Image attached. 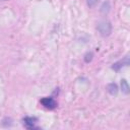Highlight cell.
I'll return each mask as SVG.
<instances>
[{
    "mask_svg": "<svg viewBox=\"0 0 130 130\" xmlns=\"http://www.w3.org/2000/svg\"><path fill=\"white\" fill-rule=\"evenodd\" d=\"M96 29H98L99 34L102 37H109L111 35V32H112V24H111V22L109 20L103 19V20L98 22Z\"/></svg>",
    "mask_w": 130,
    "mask_h": 130,
    "instance_id": "obj_1",
    "label": "cell"
},
{
    "mask_svg": "<svg viewBox=\"0 0 130 130\" xmlns=\"http://www.w3.org/2000/svg\"><path fill=\"white\" fill-rule=\"evenodd\" d=\"M41 104L46 109H49V110H54L57 107V102L51 96H46V98L41 99Z\"/></svg>",
    "mask_w": 130,
    "mask_h": 130,
    "instance_id": "obj_2",
    "label": "cell"
},
{
    "mask_svg": "<svg viewBox=\"0 0 130 130\" xmlns=\"http://www.w3.org/2000/svg\"><path fill=\"white\" fill-rule=\"evenodd\" d=\"M22 122H23L24 127L27 129H37L38 128L36 126V124L38 122V119L36 117H24L22 119Z\"/></svg>",
    "mask_w": 130,
    "mask_h": 130,
    "instance_id": "obj_3",
    "label": "cell"
},
{
    "mask_svg": "<svg viewBox=\"0 0 130 130\" xmlns=\"http://www.w3.org/2000/svg\"><path fill=\"white\" fill-rule=\"evenodd\" d=\"M128 65H129V58H128V56H126L123 60H120L118 62H115L112 65V69L115 70V71H119L123 66H128Z\"/></svg>",
    "mask_w": 130,
    "mask_h": 130,
    "instance_id": "obj_4",
    "label": "cell"
},
{
    "mask_svg": "<svg viewBox=\"0 0 130 130\" xmlns=\"http://www.w3.org/2000/svg\"><path fill=\"white\" fill-rule=\"evenodd\" d=\"M107 90L111 95H116L118 93V85L114 82H111L107 85Z\"/></svg>",
    "mask_w": 130,
    "mask_h": 130,
    "instance_id": "obj_5",
    "label": "cell"
},
{
    "mask_svg": "<svg viewBox=\"0 0 130 130\" xmlns=\"http://www.w3.org/2000/svg\"><path fill=\"white\" fill-rule=\"evenodd\" d=\"M121 90L125 94H128L130 92V86H129L128 81L126 79H122L121 80Z\"/></svg>",
    "mask_w": 130,
    "mask_h": 130,
    "instance_id": "obj_6",
    "label": "cell"
},
{
    "mask_svg": "<svg viewBox=\"0 0 130 130\" xmlns=\"http://www.w3.org/2000/svg\"><path fill=\"white\" fill-rule=\"evenodd\" d=\"M110 9H111V5H110V2L109 1H105L103 4H102V6H101V12L102 13H104V14H107L109 11H110Z\"/></svg>",
    "mask_w": 130,
    "mask_h": 130,
    "instance_id": "obj_7",
    "label": "cell"
},
{
    "mask_svg": "<svg viewBox=\"0 0 130 130\" xmlns=\"http://www.w3.org/2000/svg\"><path fill=\"white\" fill-rule=\"evenodd\" d=\"M92 57H93V54L91 52H87L85 55H84V62L85 63H89L91 60H92Z\"/></svg>",
    "mask_w": 130,
    "mask_h": 130,
    "instance_id": "obj_8",
    "label": "cell"
},
{
    "mask_svg": "<svg viewBox=\"0 0 130 130\" xmlns=\"http://www.w3.org/2000/svg\"><path fill=\"white\" fill-rule=\"evenodd\" d=\"M99 2H100V0H86V4H87V6L89 8L94 7Z\"/></svg>",
    "mask_w": 130,
    "mask_h": 130,
    "instance_id": "obj_9",
    "label": "cell"
},
{
    "mask_svg": "<svg viewBox=\"0 0 130 130\" xmlns=\"http://www.w3.org/2000/svg\"><path fill=\"white\" fill-rule=\"evenodd\" d=\"M11 122H12V120H11L10 118H5V119H3V121H2V125L5 126V127L11 126V124H12Z\"/></svg>",
    "mask_w": 130,
    "mask_h": 130,
    "instance_id": "obj_10",
    "label": "cell"
},
{
    "mask_svg": "<svg viewBox=\"0 0 130 130\" xmlns=\"http://www.w3.org/2000/svg\"><path fill=\"white\" fill-rule=\"evenodd\" d=\"M0 1H8V0H0Z\"/></svg>",
    "mask_w": 130,
    "mask_h": 130,
    "instance_id": "obj_11",
    "label": "cell"
}]
</instances>
